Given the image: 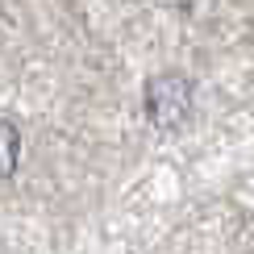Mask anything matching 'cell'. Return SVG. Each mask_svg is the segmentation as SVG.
Listing matches in <instances>:
<instances>
[{
  "mask_svg": "<svg viewBox=\"0 0 254 254\" xmlns=\"http://www.w3.org/2000/svg\"><path fill=\"white\" fill-rule=\"evenodd\" d=\"M192 79L179 71H163L146 83V117L154 121V129H179L192 113Z\"/></svg>",
  "mask_w": 254,
  "mask_h": 254,
  "instance_id": "obj_1",
  "label": "cell"
},
{
  "mask_svg": "<svg viewBox=\"0 0 254 254\" xmlns=\"http://www.w3.org/2000/svg\"><path fill=\"white\" fill-rule=\"evenodd\" d=\"M17 158H21V129L13 121H0V179L17 171Z\"/></svg>",
  "mask_w": 254,
  "mask_h": 254,
  "instance_id": "obj_2",
  "label": "cell"
}]
</instances>
